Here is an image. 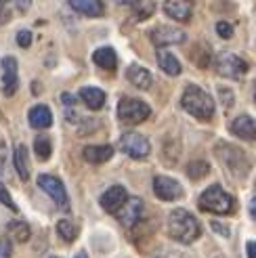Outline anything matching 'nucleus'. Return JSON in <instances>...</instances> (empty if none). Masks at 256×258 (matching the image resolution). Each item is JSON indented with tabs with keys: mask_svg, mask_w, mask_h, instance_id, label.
Returning a JSON list of instances; mask_svg holds the SVG:
<instances>
[{
	"mask_svg": "<svg viewBox=\"0 0 256 258\" xmlns=\"http://www.w3.org/2000/svg\"><path fill=\"white\" fill-rule=\"evenodd\" d=\"M168 235L181 243H194L202 235V227L194 214L178 208L168 216Z\"/></svg>",
	"mask_w": 256,
	"mask_h": 258,
	"instance_id": "nucleus-1",
	"label": "nucleus"
},
{
	"mask_svg": "<svg viewBox=\"0 0 256 258\" xmlns=\"http://www.w3.org/2000/svg\"><path fill=\"white\" fill-rule=\"evenodd\" d=\"M183 107L185 111H189L194 118L198 120H204V122H208L212 115H214V101L212 97H208L206 90H202L200 86L196 84H189L185 90H183Z\"/></svg>",
	"mask_w": 256,
	"mask_h": 258,
	"instance_id": "nucleus-2",
	"label": "nucleus"
},
{
	"mask_svg": "<svg viewBox=\"0 0 256 258\" xmlns=\"http://www.w3.org/2000/svg\"><path fill=\"white\" fill-rule=\"evenodd\" d=\"M198 206H200V210H204V212L229 214V212H233L235 202H233V198L229 196V193H225L219 185H212V187H208L206 191L202 193Z\"/></svg>",
	"mask_w": 256,
	"mask_h": 258,
	"instance_id": "nucleus-3",
	"label": "nucleus"
},
{
	"mask_svg": "<svg viewBox=\"0 0 256 258\" xmlns=\"http://www.w3.org/2000/svg\"><path fill=\"white\" fill-rule=\"evenodd\" d=\"M149 105L143 101H139V99H131V97H124L120 99L118 103V118L120 122L124 124H141V122H145L149 118Z\"/></svg>",
	"mask_w": 256,
	"mask_h": 258,
	"instance_id": "nucleus-4",
	"label": "nucleus"
},
{
	"mask_svg": "<svg viewBox=\"0 0 256 258\" xmlns=\"http://www.w3.org/2000/svg\"><path fill=\"white\" fill-rule=\"evenodd\" d=\"M214 68H216V72H219L221 76H225V78L239 80L241 76L248 72V63L241 57L233 55V53H221L219 57L214 59Z\"/></svg>",
	"mask_w": 256,
	"mask_h": 258,
	"instance_id": "nucleus-5",
	"label": "nucleus"
},
{
	"mask_svg": "<svg viewBox=\"0 0 256 258\" xmlns=\"http://www.w3.org/2000/svg\"><path fill=\"white\" fill-rule=\"evenodd\" d=\"M38 187H40L44 193H48L50 200H53L61 210H70V198H68V191L63 187V183L57 176H50V174H40L38 176Z\"/></svg>",
	"mask_w": 256,
	"mask_h": 258,
	"instance_id": "nucleus-6",
	"label": "nucleus"
},
{
	"mask_svg": "<svg viewBox=\"0 0 256 258\" xmlns=\"http://www.w3.org/2000/svg\"><path fill=\"white\" fill-rule=\"evenodd\" d=\"M118 147H120V151H124L126 156H131L135 160L147 158L149 151H151L149 141L143 135H139V133H126V135H122Z\"/></svg>",
	"mask_w": 256,
	"mask_h": 258,
	"instance_id": "nucleus-7",
	"label": "nucleus"
},
{
	"mask_svg": "<svg viewBox=\"0 0 256 258\" xmlns=\"http://www.w3.org/2000/svg\"><path fill=\"white\" fill-rule=\"evenodd\" d=\"M153 193L164 202H174L183 196V187L170 176H156L153 178Z\"/></svg>",
	"mask_w": 256,
	"mask_h": 258,
	"instance_id": "nucleus-8",
	"label": "nucleus"
},
{
	"mask_svg": "<svg viewBox=\"0 0 256 258\" xmlns=\"http://www.w3.org/2000/svg\"><path fill=\"white\" fill-rule=\"evenodd\" d=\"M151 42L156 46H170V44H181L185 42V32L178 28H170V25H160V28H153L149 32Z\"/></svg>",
	"mask_w": 256,
	"mask_h": 258,
	"instance_id": "nucleus-9",
	"label": "nucleus"
},
{
	"mask_svg": "<svg viewBox=\"0 0 256 258\" xmlns=\"http://www.w3.org/2000/svg\"><path fill=\"white\" fill-rule=\"evenodd\" d=\"M141 214H143V202H141L139 198H128L124 202V206L116 212L118 221L124 225V227H135L139 223Z\"/></svg>",
	"mask_w": 256,
	"mask_h": 258,
	"instance_id": "nucleus-10",
	"label": "nucleus"
},
{
	"mask_svg": "<svg viewBox=\"0 0 256 258\" xmlns=\"http://www.w3.org/2000/svg\"><path fill=\"white\" fill-rule=\"evenodd\" d=\"M19 88L17 80V59L15 57H5L3 59V93L7 97H13Z\"/></svg>",
	"mask_w": 256,
	"mask_h": 258,
	"instance_id": "nucleus-11",
	"label": "nucleus"
},
{
	"mask_svg": "<svg viewBox=\"0 0 256 258\" xmlns=\"http://www.w3.org/2000/svg\"><path fill=\"white\" fill-rule=\"evenodd\" d=\"M126 200H128L126 189L120 187V185H113L103 193V196H101V208H103L105 212H109V214H116L124 206Z\"/></svg>",
	"mask_w": 256,
	"mask_h": 258,
	"instance_id": "nucleus-12",
	"label": "nucleus"
},
{
	"mask_svg": "<svg viewBox=\"0 0 256 258\" xmlns=\"http://www.w3.org/2000/svg\"><path fill=\"white\" fill-rule=\"evenodd\" d=\"M164 13L174 21H189L191 13H194V5H191V0H166Z\"/></svg>",
	"mask_w": 256,
	"mask_h": 258,
	"instance_id": "nucleus-13",
	"label": "nucleus"
},
{
	"mask_svg": "<svg viewBox=\"0 0 256 258\" xmlns=\"http://www.w3.org/2000/svg\"><path fill=\"white\" fill-rule=\"evenodd\" d=\"M216 156H219V158L227 164V168L231 170L233 174H239V172H237V164H241L244 168H248L246 156H244V153H241L239 149H233L231 145H221L219 149H216Z\"/></svg>",
	"mask_w": 256,
	"mask_h": 258,
	"instance_id": "nucleus-14",
	"label": "nucleus"
},
{
	"mask_svg": "<svg viewBox=\"0 0 256 258\" xmlns=\"http://www.w3.org/2000/svg\"><path fill=\"white\" fill-rule=\"evenodd\" d=\"M231 133L244 141H256V120L250 115H239L231 122Z\"/></svg>",
	"mask_w": 256,
	"mask_h": 258,
	"instance_id": "nucleus-15",
	"label": "nucleus"
},
{
	"mask_svg": "<svg viewBox=\"0 0 256 258\" xmlns=\"http://www.w3.org/2000/svg\"><path fill=\"white\" fill-rule=\"evenodd\" d=\"M126 78H128V82H131L133 86H137L141 90H147L153 84L151 72L145 70V68H141V66H131V68H128L126 70Z\"/></svg>",
	"mask_w": 256,
	"mask_h": 258,
	"instance_id": "nucleus-16",
	"label": "nucleus"
},
{
	"mask_svg": "<svg viewBox=\"0 0 256 258\" xmlns=\"http://www.w3.org/2000/svg\"><path fill=\"white\" fill-rule=\"evenodd\" d=\"M28 120H30V126L32 128L44 131V128H48L50 124H53V113H50V109L46 105H36V107L30 109Z\"/></svg>",
	"mask_w": 256,
	"mask_h": 258,
	"instance_id": "nucleus-17",
	"label": "nucleus"
},
{
	"mask_svg": "<svg viewBox=\"0 0 256 258\" xmlns=\"http://www.w3.org/2000/svg\"><path fill=\"white\" fill-rule=\"evenodd\" d=\"M70 7L86 17H101L103 15V3L101 0H68Z\"/></svg>",
	"mask_w": 256,
	"mask_h": 258,
	"instance_id": "nucleus-18",
	"label": "nucleus"
},
{
	"mask_svg": "<svg viewBox=\"0 0 256 258\" xmlns=\"http://www.w3.org/2000/svg\"><path fill=\"white\" fill-rule=\"evenodd\" d=\"M80 99H82L84 105L93 111H97L105 105V93L101 88H95V86H84L80 90Z\"/></svg>",
	"mask_w": 256,
	"mask_h": 258,
	"instance_id": "nucleus-19",
	"label": "nucleus"
},
{
	"mask_svg": "<svg viewBox=\"0 0 256 258\" xmlns=\"http://www.w3.org/2000/svg\"><path fill=\"white\" fill-rule=\"evenodd\" d=\"M82 156L88 164H103L113 156V147L111 145H91V147H84Z\"/></svg>",
	"mask_w": 256,
	"mask_h": 258,
	"instance_id": "nucleus-20",
	"label": "nucleus"
},
{
	"mask_svg": "<svg viewBox=\"0 0 256 258\" xmlns=\"http://www.w3.org/2000/svg\"><path fill=\"white\" fill-rule=\"evenodd\" d=\"M93 61L103 70H116L118 66V55L111 46H101L93 53Z\"/></svg>",
	"mask_w": 256,
	"mask_h": 258,
	"instance_id": "nucleus-21",
	"label": "nucleus"
},
{
	"mask_svg": "<svg viewBox=\"0 0 256 258\" xmlns=\"http://www.w3.org/2000/svg\"><path fill=\"white\" fill-rule=\"evenodd\" d=\"M158 66H160L162 72H166L168 76H178L181 70H183L181 63H178V59L172 53H168V50H164V48L158 50Z\"/></svg>",
	"mask_w": 256,
	"mask_h": 258,
	"instance_id": "nucleus-22",
	"label": "nucleus"
},
{
	"mask_svg": "<svg viewBox=\"0 0 256 258\" xmlns=\"http://www.w3.org/2000/svg\"><path fill=\"white\" fill-rule=\"evenodd\" d=\"M13 162H15L19 178L28 180L30 178V168H28V149H25V145H17L15 147V158H13Z\"/></svg>",
	"mask_w": 256,
	"mask_h": 258,
	"instance_id": "nucleus-23",
	"label": "nucleus"
},
{
	"mask_svg": "<svg viewBox=\"0 0 256 258\" xmlns=\"http://www.w3.org/2000/svg\"><path fill=\"white\" fill-rule=\"evenodd\" d=\"M9 233L17 241H28L30 239V227L23 221H13V223H9Z\"/></svg>",
	"mask_w": 256,
	"mask_h": 258,
	"instance_id": "nucleus-24",
	"label": "nucleus"
},
{
	"mask_svg": "<svg viewBox=\"0 0 256 258\" xmlns=\"http://www.w3.org/2000/svg\"><path fill=\"white\" fill-rule=\"evenodd\" d=\"M57 233L63 241H74L76 235H78V229H76V225L72 221H59L57 223Z\"/></svg>",
	"mask_w": 256,
	"mask_h": 258,
	"instance_id": "nucleus-25",
	"label": "nucleus"
},
{
	"mask_svg": "<svg viewBox=\"0 0 256 258\" xmlns=\"http://www.w3.org/2000/svg\"><path fill=\"white\" fill-rule=\"evenodd\" d=\"M34 151H36L38 160H48V158H50V153H53L50 141H48L46 137H38V139L34 141Z\"/></svg>",
	"mask_w": 256,
	"mask_h": 258,
	"instance_id": "nucleus-26",
	"label": "nucleus"
},
{
	"mask_svg": "<svg viewBox=\"0 0 256 258\" xmlns=\"http://www.w3.org/2000/svg\"><path fill=\"white\" fill-rule=\"evenodd\" d=\"M210 172V166H208V162H191L189 164V168H187V174L191 176V178H202V176H206Z\"/></svg>",
	"mask_w": 256,
	"mask_h": 258,
	"instance_id": "nucleus-27",
	"label": "nucleus"
},
{
	"mask_svg": "<svg viewBox=\"0 0 256 258\" xmlns=\"http://www.w3.org/2000/svg\"><path fill=\"white\" fill-rule=\"evenodd\" d=\"M0 3H5L11 11H15V13H25L30 9L32 0H0Z\"/></svg>",
	"mask_w": 256,
	"mask_h": 258,
	"instance_id": "nucleus-28",
	"label": "nucleus"
},
{
	"mask_svg": "<svg viewBox=\"0 0 256 258\" xmlns=\"http://www.w3.org/2000/svg\"><path fill=\"white\" fill-rule=\"evenodd\" d=\"M0 204H5L7 208H11L13 212H17V206H15V202H13V198H11V193L7 191V187L0 183Z\"/></svg>",
	"mask_w": 256,
	"mask_h": 258,
	"instance_id": "nucleus-29",
	"label": "nucleus"
},
{
	"mask_svg": "<svg viewBox=\"0 0 256 258\" xmlns=\"http://www.w3.org/2000/svg\"><path fill=\"white\" fill-rule=\"evenodd\" d=\"M216 34H219L221 38H225V40H229V38L233 36V28H231V23H227V21H219V23H216Z\"/></svg>",
	"mask_w": 256,
	"mask_h": 258,
	"instance_id": "nucleus-30",
	"label": "nucleus"
},
{
	"mask_svg": "<svg viewBox=\"0 0 256 258\" xmlns=\"http://www.w3.org/2000/svg\"><path fill=\"white\" fill-rule=\"evenodd\" d=\"M17 44L21 48H28L32 44V32L30 30H19L17 32Z\"/></svg>",
	"mask_w": 256,
	"mask_h": 258,
	"instance_id": "nucleus-31",
	"label": "nucleus"
},
{
	"mask_svg": "<svg viewBox=\"0 0 256 258\" xmlns=\"http://www.w3.org/2000/svg\"><path fill=\"white\" fill-rule=\"evenodd\" d=\"M11 17H13V11H11L5 3H0V25L7 23V21H11Z\"/></svg>",
	"mask_w": 256,
	"mask_h": 258,
	"instance_id": "nucleus-32",
	"label": "nucleus"
},
{
	"mask_svg": "<svg viewBox=\"0 0 256 258\" xmlns=\"http://www.w3.org/2000/svg\"><path fill=\"white\" fill-rule=\"evenodd\" d=\"M212 229L216 231V233H221V235H229V231H227V227H225V225H221V223H216V221L212 223Z\"/></svg>",
	"mask_w": 256,
	"mask_h": 258,
	"instance_id": "nucleus-33",
	"label": "nucleus"
},
{
	"mask_svg": "<svg viewBox=\"0 0 256 258\" xmlns=\"http://www.w3.org/2000/svg\"><path fill=\"white\" fill-rule=\"evenodd\" d=\"M246 250H248V258H256V241H248Z\"/></svg>",
	"mask_w": 256,
	"mask_h": 258,
	"instance_id": "nucleus-34",
	"label": "nucleus"
},
{
	"mask_svg": "<svg viewBox=\"0 0 256 258\" xmlns=\"http://www.w3.org/2000/svg\"><path fill=\"white\" fill-rule=\"evenodd\" d=\"M3 168H5V145L0 143V172H3Z\"/></svg>",
	"mask_w": 256,
	"mask_h": 258,
	"instance_id": "nucleus-35",
	"label": "nucleus"
},
{
	"mask_svg": "<svg viewBox=\"0 0 256 258\" xmlns=\"http://www.w3.org/2000/svg\"><path fill=\"white\" fill-rule=\"evenodd\" d=\"M250 214L256 218V198H252V202H250Z\"/></svg>",
	"mask_w": 256,
	"mask_h": 258,
	"instance_id": "nucleus-36",
	"label": "nucleus"
},
{
	"mask_svg": "<svg viewBox=\"0 0 256 258\" xmlns=\"http://www.w3.org/2000/svg\"><path fill=\"white\" fill-rule=\"evenodd\" d=\"M63 103H66V105H72V103H74L72 95H68V93H63Z\"/></svg>",
	"mask_w": 256,
	"mask_h": 258,
	"instance_id": "nucleus-37",
	"label": "nucleus"
},
{
	"mask_svg": "<svg viewBox=\"0 0 256 258\" xmlns=\"http://www.w3.org/2000/svg\"><path fill=\"white\" fill-rule=\"evenodd\" d=\"M116 3H118V5H137L139 0H116Z\"/></svg>",
	"mask_w": 256,
	"mask_h": 258,
	"instance_id": "nucleus-38",
	"label": "nucleus"
},
{
	"mask_svg": "<svg viewBox=\"0 0 256 258\" xmlns=\"http://www.w3.org/2000/svg\"><path fill=\"white\" fill-rule=\"evenodd\" d=\"M74 258H88V256H86V252H78V254H76Z\"/></svg>",
	"mask_w": 256,
	"mask_h": 258,
	"instance_id": "nucleus-39",
	"label": "nucleus"
},
{
	"mask_svg": "<svg viewBox=\"0 0 256 258\" xmlns=\"http://www.w3.org/2000/svg\"><path fill=\"white\" fill-rule=\"evenodd\" d=\"M254 101H256V86H254Z\"/></svg>",
	"mask_w": 256,
	"mask_h": 258,
	"instance_id": "nucleus-40",
	"label": "nucleus"
},
{
	"mask_svg": "<svg viewBox=\"0 0 256 258\" xmlns=\"http://www.w3.org/2000/svg\"><path fill=\"white\" fill-rule=\"evenodd\" d=\"M0 252H3V248H0Z\"/></svg>",
	"mask_w": 256,
	"mask_h": 258,
	"instance_id": "nucleus-41",
	"label": "nucleus"
}]
</instances>
